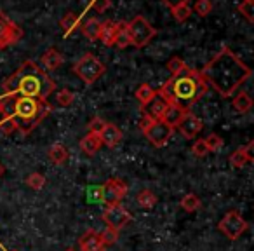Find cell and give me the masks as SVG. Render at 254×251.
Wrapping results in <instances>:
<instances>
[{"label": "cell", "instance_id": "cell-1", "mask_svg": "<svg viewBox=\"0 0 254 251\" xmlns=\"http://www.w3.org/2000/svg\"><path fill=\"white\" fill-rule=\"evenodd\" d=\"M207 85H212L223 98H230L246 79L251 77V68L244 65L228 47L216 54L200 72Z\"/></svg>", "mask_w": 254, "mask_h": 251}, {"label": "cell", "instance_id": "cell-2", "mask_svg": "<svg viewBox=\"0 0 254 251\" xmlns=\"http://www.w3.org/2000/svg\"><path fill=\"white\" fill-rule=\"evenodd\" d=\"M2 89H4V96L47 99L56 91V84L47 75V72L42 70L35 61L26 60L11 77L5 79Z\"/></svg>", "mask_w": 254, "mask_h": 251}, {"label": "cell", "instance_id": "cell-3", "mask_svg": "<svg viewBox=\"0 0 254 251\" xmlns=\"http://www.w3.org/2000/svg\"><path fill=\"white\" fill-rule=\"evenodd\" d=\"M207 89L209 85L200 75V72L185 67L180 74L173 75L169 81L164 82L157 94L166 103L178 105L188 112V108L193 106L207 92Z\"/></svg>", "mask_w": 254, "mask_h": 251}, {"label": "cell", "instance_id": "cell-4", "mask_svg": "<svg viewBox=\"0 0 254 251\" xmlns=\"http://www.w3.org/2000/svg\"><path fill=\"white\" fill-rule=\"evenodd\" d=\"M53 112L49 99L25 98V96H4L2 115L12 120L21 135H28Z\"/></svg>", "mask_w": 254, "mask_h": 251}, {"label": "cell", "instance_id": "cell-5", "mask_svg": "<svg viewBox=\"0 0 254 251\" xmlns=\"http://www.w3.org/2000/svg\"><path fill=\"white\" fill-rule=\"evenodd\" d=\"M71 70H73L75 75L80 77V81L84 82V84L91 85V84H94V82L98 81L103 74H105L106 67L94 56V54L87 53L73 65Z\"/></svg>", "mask_w": 254, "mask_h": 251}, {"label": "cell", "instance_id": "cell-6", "mask_svg": "<svg viewBox=\"0 0 254 251\" xmlns=\"http://www.w3.org/2000/svg\"><path fill=\"white\" fill-rule=\"evenodd\" d=\"M127 28H129V39H131V46L145 47L153 37L157 35V30L153 28L148 23V19L143 18V16H134L131 21L127 23Z\"/></svg>", "mask_w": 254, "mask_h": 251}, {"label": "cell", "instance_id": "cell-7", "mask_svg": "<svg viewBox=\"0 0 254 251\" xmlns=\"http://www.w3.org/2000/svg\"><path fill=\"white\" fill-rule=\"evenodd\" d=\"M247 227H249V223H247L246 218H244L239 211H235V209L226 213L218 223L219 232H221L223 236L228 237L230 241L239 239V237L247 230Z\"/></svg>", "mask_w": 254, "mask_h": 251}, {"label": "cell", "instance_id": "cell-8", "mask_svg": "<svg viewBox=\"0 0 254 251\" xmlns=\"http://www.w3.org/2000/svg\"><path fill=\"white\" fill-rule=\"evenodd\" d=\"M127 194V185L120 178H110L101 185V201L106 206H119Z\"/></svg>", "mask_w": 254, "mask_h": 251}, {"label": "cell", "instance_id": "cell-9", "mask_svg": "<svg viewBox=\"0 0 254 251\" xmlns=\"http://www.w3.org/2000/svg\"><path fill=\"white\" fill-rule=\"evenodd\" d=\"M23 39V28L0 11V49L14 46Z\"/></svg>", "mask_w": 254, "mask_h": 251}, {"label": "cell", "instance_id": "cell-10", "mask_svg": "<svg viewBox=\"0 0 254 251\" xmlns=\"http://www.w3.org/2000/svg\"><path fill=\"white\" fill-rule=\"evenodd\" d=\"M173 131L174 129L171 128V126H167L166 122H162V120L159 119V120H152V124H150L143 133H145L146 140H148L153 147L160 149V147L167 145V142H169L171 136H173Z\"/></svg>", "mask_w": 254, "mask_h": 251}, {"label": "cell", "instance_id": "cell-11", "mask_svg": "<svg viewBox=\"0 0 254 251\" xmlns=\"http://www.w3.org/2000/svg\"><path fill=\"white\" fill-rule=\"evenodd\" d=\"M101 218H103V222L106 223V227H110V229L120 232L127 223L131 222L132 216L126 208H122V206L119 204V206H108V208L103 211Z\"/></svg>", "mask_w": 254, "mask_h": 251}, {"label": "cell", "instance_id": "cell-12", "mask_svg": "<svg viewBox=\"0 0 254 251\" xmlns=\"http://www.w3.org/2000/svg\"><path fill=\"white\" fill-rule=\"evenodd\" d=\"M176 129L187 140H193V138H197L198 133L204 129V122H202V120L198 119L197 115H193L191 112H187L183 115V119L180 120V124H178Z\"/></svg>", "mask_w": 254, "mask_h": 251}, {"label": "cell", "instance_id": "cell-13", "mask_svg": "<svg viewBox=\"0 0 254 251\" xmlns=\"http://www.w3.org/2000/svg\"><path fill=\"white\" fill-rule=\"evenodd\" d=\"M80 251H105V243L101 239V234L96 230H87L78 241Z\"/></svg>", "mask_w": 254, "mask_h": 251}, {"label": "cell", "instance_id": "cell-14", "mask_svg": "<svg viewBox=\"0 0 254 251\" xmlns=\"http://www.w3.org/2000/svg\"><path fill=\"white\" fill-rule=\"evenodd\" d=\"M99 138H101L103 145H106L108 149H115V147L120 143V140H122V131L117 128L115 124L106 122L103 131L99 133Z\"/></svg>", "mask_w": 254, "mask_h": 251}, {"label": "cell", "instance_id": "cell-15", "mask_svg": "<svg viewBox=\"0 0 254 251\" xmlns=\"http://www.w3.org/2000/svg\"><path fill=\"white\" fill-rule=\"evenodd\" d=\"M64 58L63 54L60 53L58 49H54V47H51V49H47L46 53L40 56V65H42V70H58V68L63 65Z\"/></svg>", "mask_w": 254, "mask_h": 251}, {"label": "cell", "instance_id": "cell-16", "mask_svg": "<svg viewBox=\"0 0 254 251\" xmlns=\"http://www.w3.org/2000/svg\"><path fill=\"white\" fill-rule=\"evenodd\" d=\"M187 113V110L180 108L178 105H171V103H167L166 110H164L162 117H160V120L162 122H166L167 126H171V128H178V124H180V120L183 119V115Z\"/></svg>", "mask_w": 254, "mask_h": 251}, {"label": "cell", "instance_id": "cell-17", "mask_svg": "<svg viewBox=\"0 0 254 251\" xmlns=\"http://www.w3.org/2000/svg\"><path fill=\"white\" fill-rule=\"evenodd\" d=\"M115 33H117V21L113 19H106L101 23V30H99V39L103 42V46L112 47L115 46Z\"/></svg>", "mask_w": 254, "mask_h": 251}, {"label": "cell", "instance_id": "cell-18", "mask_svg": "<svg viewBox=\"0 0 254 251\" xmlns=\"http://www.w3.org/2000/svg\"><path fill=\"white\" fill-rule=\"evenodd\" d=\"M101 145L103 143H101L99 135H92V133H87V135L80 140V150L85 156H94V154H98Z\"/></svg>", "mask_w": 254, "mask_h": 251}, {"label": "cell", "instance_id": "cell-19", "mask_svg": "<svg viewBox=\"0 0 254 251\" xmlns=\"http://www.w3.org/2000/svg\"><path fill=\"white\" fill-rule=\"evenodd\" d=\"M166 106H167V103L164 101V99L160 98L159 94H157L155 98H153L152 101H150L148 105L145 106V115H148L150 119H153V120H159L160 117H162Z\"/></svg>", "mask_w": 254, "mask_h": 251}, {"label": "cell", "instance_id": "cell-20", "mask_svg": "<svg viewBox=\"0 0 254 251\" xmlns=\"http://www.w3.org/2000/svg\"><path fill=\"white\" fill-rule=\"evenodd\" d=\"M47 156H49V159H51V163L53 164H64L68 161V149L63 145V143H54V145H51V149H49V152H47Z\"/></svg>", "mask_w": 254, "mask_h": 251}, {"label": "cell", "instance_id": "cell-21", "mask_svg": "<svg viewBox=\"0 0 254 251\" xmlns=\"http://www.w3.org/2000/svg\"><path fill=\"white\" fill-rule=\"evenodd\" d=\"M134 96H136V99H138L139 105H141V108H145V106L148 105V103L152 101V99L157 96V91H155V89H153L150 84L143 82V84L139 85L138 89H136Z\"/></svg>", "mask_w": 254, "mask_h": 251}, {"label": "cell", "instance_id": "cell-22", "mask_svg": "<svg viewBox=\"0 0 254 251\" xmlns=\"http://www.w3.org/2000/svg\"><path fill=\"white\" fill-rule=\"evenodd\" d=\"M99 30H101V21L98 18H89L82 25V33L84 37H87L89 40H98L99 39Z\"/></svg>", "mask_w": 254, "mask_h": 251}, {"label": "cell", "instance_id": "cell-23", "mask_svg": "<svg viewBox=\"0 0 254 251\" xmlns=\"http://www.w3.org/2000/svg\"><path fill=\"white\" fill-rule=\"evenodd\" d=\"M232 106L239 113H246V112H249L251 106H253V98H251L246 91H240V92H237V94L233 96Z\"/></svg>", "mask_w": 254, "mask_h": 251}, {"label": "cell", "instance_id": "cell-24", "mask_svg": "<svg viewBox=\"0 0 254 251\" xmlns=\"http://www.w3.org/2000/svg\"><path fill=\"white\" fill-rule=\"evenodd\" d=\"M115 46L119 47V49H126L127 46H131V39H129V28H127V21H117Z\"/></svg>", "mask_w": 254, "mask_h": 251}, {"label": "cell", "instance_id": "cell-25", "mask_svg": "<svg viewBox=\"0 0 254 251\" xmlns=\"http://www.w3.org/2000/svg\"><path fill=\"white\" fill-rule=\"evenodd\" d=\"M78 23H80V16H78L77 12H66V14L61 18L60 26L63 28V32L68 35V33L75 32V30L78 28Z\"/></svg>", "mask_w": 254, "mask_h": 251}, {"label": "cell", "instance_id": "cell-26", "mask_svg": "<svg viewBox=\"0 0 254 251\" xmlns=\"http://www.w3.org/2000/svg\"><path fill=\"white\" fill-rule=\"evenodd\" d=\"M136 201H138V204L141 206V208L145 209H152L153 206L159 202V199H157L155 192L150 190V188H145V190H141L138 194V197H136Z\"/></svg>", "mask_w": 254, "mask_h": 251}, {"label": "cell", "instance_id": "cell-27", "mask_svg": "<svg viewBox=\"0 0 254 251\" xmlns=\"http://www.w3.org/2000/svg\"><path fill=\"white\" fill-rule=\"evenodd\" d=\"M180 206H181V209H185L187 213H195V211H198V209H200L202 202H200V199H198V195L187 194L180 201Z\"/></svg>", "mask_w": 254, "mask_h": 251}, {"label": "cell", "instance_id": "cell-28", "mask_svg": "<svg viewBox=\"0 0 254 251\" xmlns=\"http://www.w3.org/2000/svg\"><path fill=\"white\" fill-rule=\"evenodd\" d=\"M249 157H247V154L244 152V149H239L235 150V152L230 156V164H232V167H235V169H242L246 164H249Z\"/></svg>", "mask_w": 254, "mask_h": 251}, {"label": "cell", "instance_id": "cell-29", "mask_svg": "<svg viewBox=\"0 0 254 251\" xmlns=\"http://www.w3.org/2000/svg\"><path fill=\"white\" fill-rule=\"evenodd\" d=\"M237 11H239L240 14H242L244 18H246L249 23L254 21V16H253V12H254V2H253V0H242V2H240V4L237 5Z\"/></svg>", "mask_w": 254, "mask_h": 251}, {"label": "cell", "instance_id": "cell-30", "mask_svg": "<svg viewBox=\"0 0 254 251\" xmlns=\"http://www.w3.org/2000/svg\"><path fill=\"white\" fill-rule=\"evenodd\" d=\"M75 101V94L68 89H60L56 91V103L60 106H70Z\"/></svg>", "mask_w": 254, "mask_h": 251}, {"label": "cell", "instance_id": "cell-31", "mask_svg": "<svg viewBox=\"0 0 254 251\" xmlns=\"http://www.w3.org/2000/svg\"><path fill=\"white\" fill-rule=\"evenodd\" d=\"M212 11V2L211 0H197L193 5V9H191V12H197L200 18H205V16H209Z\"/></svg>", "mask_w": 254, "mask_h": 251}, {"label": "cell", "instance_id": "cell-32", "mask_svg": "<svg viewBox=\"0 0 254 251\" xmlns=\"http://www.w3.org/2000/svg\"><path fill=\"white\" fill-rule=\"evenodd\" d=\"M171 12H173V18L178 23H185L191 16V7L190 5H178V7L171 9Z\"/></svg>", "mask_w": 254, "mask_h": 251}, {"label": "cell", "instance_id": "cell-33", "mask_svg": "<svg viewBox=\"0 0 254 251\" xmlns=\"http://www.w3.org/2000/svg\"><path fill=\"white\" fill-rule=\"evenodd\" d=\"M185 67H187V63H185V61L181 60L180 56L171 58V60L166 63V68H167V72L171 74V77H173V75H176V74H180V72L183 70Z\"/></svg>", "mask_w": 254, "mask_h": 251}, {"label": "cell", "instance_id": "cell-34", "mask_svg": "<svg viewBox=\"0 0 254 251\" xmlns=\"http://www.w3.org/2000/svg\"><path fill=\"white\" fill-rule=\"evenodd\" d=\"M46 176L40 173H32L28 178H26V185H28L30 188H33V190H40V188H44V185H46Z\"/></svg>", "mask_w": 254, "mask_h": 251}, {"label": "cell", "instance_id": "cell-35", "mask_svg": "<svg viewBox=\"0 0 254 251\" xmlns=\"http://www.w3.org/2000/svg\"><path fill=\"white\" fill-rule=\"evenodd\" d=\"M205 142V145H207V149H209V152H218L219 149L223 147V140H221V136H218V135H209L207 138L204 140Z\"/></svg>", "mask_w": 254, "mask_h": 251}, {"label": "cell", "instance_id": "cell-36", "mask_svg": "<svg viewBox=\"0 0 254 251\" xmlns=\"http://www.w3.org/2000/svg\"><path fill=\"white\" fill-rule=\"evenodd\" d=\"M105 120L101 119V117H92L91 122L87 124L89 128V133H92V135H99V133L103 131V128H105Z\"/></svg>", "mask_w": 254, "mask_h": 251}, {"label": "cell", "instance_id": "cell-37", "mask_svg": "<svg viewBox=\"0 0 254 251\" xmlns=\"http://www.w3.org/2000/svg\"><path fill=\"white\" fill-rule=\"evenodd\" d=\"M191 154H193L195 157H205L209 154V149L207 145H205L204 140H197V142L191 145Z\"/></svg>", "mask_w": 254, "mask_h": 251}, {"label": "cell", "instance_id": "cell-38", "mask_svg": "<svg viewBox=\"0 0 254 251\" xmlns=\"http://www.w3.org/2000/svg\"><path fill=\"white\" fill-rule=\"evenodd\" d=\"M99 234H101V239H103V243H105V246L106 244H115L117 239H119V232L113 230V229H110V227H106V229Z\"/></svg>", "mask_w": 254, "mask_h": 251}, {"label": "cell", "instance_id": "cell-39", "mask_svg": "<svg viewBox=\"0 0 254 251\" xmlns=\"http://www.w3.org/2000/svg\"><path fill=\"white\" fill-rule=\"evenodd\" d=\"M110 5H112V2H110V0H92V9H94L96 12L108 11Z\"/></svg>", "mask_w": 254, "mask_h": 251}, {"label": "cell", "instance_id": "cell-40", "mask_svg": "<svg viewBox=\"0 0 254 251\" xmlns=\"http://www.w3.org/2000/svg\"><path fill=\"white\" fill-rule=\"evenodd\" d=\"M0 131L4 133V135H11L12 131H16V126L12 124V120H11V119L4 117V120L0 122Z\"/></svg>", "mask_w": 254, "mask_h": 251}, {"label": "cell", "instance_id": "cell-41", "mask_svg": "<svg viewBox=\"0 0 254 251\" xmlns=\"http://www.w3.org/2000/svg\"><path fill=\"white\" fill-rule=\"evenodd\" d=\"M87 194H91V195H89V199H91V201H94V202L101 201V187H91L87 190Z\"/></svg>", "mask_w": 254, "mask_h": 251}, {"label": "cell", "instance_id": "cell-42", "mask_svg": "<svg viewBox=\"0 0 254 251\" xmlns=\"http://www.w3.org/2000/svg\"><path fill=\"white\" fill-rule=\"evenodd\" d=\"M164 5H167L169 9H174L178 5H188L190 4V0H162Z\"/></svg>", "mask_w": 254, "mask_h": 251}, {"label": "cell", "instance_id": "cell-43", "mask_svg": "<svg viewBox=\"0 0 254 251\" xmlns=\"http://www.w3.org/2000/svg\"><path fill=\"white\" fill-rule=\"evenodd\" d=\"M244 152H246L247 154V157H249V161H251V163H253V161H254V142H249V143H247V145L246 147H244Z\"/></svg>", "mask_w": 254, "mask_h": 251}, {"label": "cell", "instance_id": "cell-44", "mask_svg": "<svg viewBox=\"0 0 254 251\" xmlns=\"http://www.w3.org/2000/svg\"><path fill=\"white\" fill-rule=\"evenodd\" d=\"M4 166H2V164H0V178H2V176H4Z\"/></svg>", "mask_w": 254, "mask_h": 251}, {"label": "cell", "instance_id": "cell-45", "mask_svg": "<svg viewBox=\"0 0 254 251\" xmlns=\"http://www.w3.org/2000/svg\"><path fill=\"white\" fill-rule=\"evenodd\" d=\"M2 99H4V96H0V117H2Z\"/></svg>", "mask_w": 254, "mask_h": 251}, {"label": "cell", "instance_id": "cell-46", "mask_svg": "<svg viewBox=\"0 0 254 251\" xmlns=\"http://www.w3.org/2000/svg\"><path fill=\"white\" fill-rule=\"evenodd\" d=\"M64 251H78V250H73V248H70V250H64Z\"/></svg>", "mask_w": 254, "mask_h": 251}]
</instances>
